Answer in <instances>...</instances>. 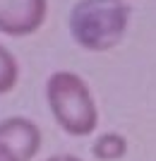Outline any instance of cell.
Returning a JSON list of instances; mask_svg holds the SVG:
<instances>
[{
  "mask_svg": "<svg viewBox=\"0 0 156 161\" xmlns=\"http://www.w3.org/2000/svg\"><path fill=\"white\" fill-rule=\"evenodd\" d=\"M130 5L122 0H79L70 12V34L84 51L103 53L127 34Z\"/></svg>",
  "mask_w": 156,
  "mask_h": 161,
  "instance_id": "obj_1",
  "label": "cell"
},
{
  "mask_svg": "<svg viewBox=\"0 0 156 161\" xmlns=\"http://www.w3.org/2000/svg\"><path fill=\"white\" fill-rule=\"evenodd\" d=\"M46 101L58 128L72 137H87L99 125L91 89L77 72L58 70L46 80Z\"/></svg>",
  "mask_w": 156,
  "mask_h": 161,
  "instance_id": "obj_2",
  "label": "cell"
},
{
  "mask_svg": "<svg viewBox=\"0 0 156 161\" xmlns=\"http://www.w3.org/2000/svg\"><path fill=\"white\" fill-rule=\"evenodd\" d=\"M48 14V0H0V34L29 36L36 34Z\"/></svg>",
  "mask_w": 156,
  "mask_h": 161,
  "instance_id": "obj_3",
  "label": "cell"
},
{
  "mask_svg": "<svg viewBox=\"0 0 156 161\" xmlns=\"http://www.w3.org/2000/svg\"><path fill=\"white\" fill-rule=\"evenodd\" d=\"M41 130L36 123L22 115H12L0 120V144H5L17 161H31L41 149Z\"/></svg>",
  "mask_w": 156,
  "mask_h": 161,
  "instance_id": "obj_4",
  "label": "cell"
},
{
  "mask_svg": "<svg viewBox=\"0 0 156 161\" xmlns=\"http://www.w3.org/2000/svg\"><path fill=\"white\" fill-rule=\"evenodd\" d=\"M91 154L99 161H118L127 154V140L120 132H103L94 140Z\"/></svg>",
  "mask_w": 156,
  "mask_h": 161,
  "instance_id": "obj_5",
  "label": "cell"
},
{
  "mask_svg": "<svg viewBox=\"0 0 156 161\" xmlns=\"http://www.w3.org/2000/svg\"><path fill=\"white\" fill-rule=\"evenodd\" d=\"M17 77H19V65H17V58H14L5 46H0V96L12 92L14 84H17Z\"/></svg>",
  "mask_w": 156,
  "mask_h": 161,
  "instance_id": "obj_6",
  "label": "cell"
},
{
  "mask_svg": "<svg viewBox=\"0 0 156 161\" xmlns=\"http://www.w3.org/2000/svg\"><path fill=\"white\" fill-rule=\"evenodd\" d=\"M0 161H17V156H14L5 144H0Z\"/></svg>",
  "mask_w": 156,
  "mask_h": 161,
  "instance_id": "obj_7",
  "label": "cell"
},
{
  "mask_svg": "<svg viewBox=\"0 0 156 161\" xmlns=\"http://www.w3.org/2000/svg\"><path fill=\"white\" fill-rule=\"evenodd\" d=\"M46 161H82V159H77V156H72V154H58V156H51V159H46Z\"/></svg>",
  "mask_w": 156,
  "mask_h": 161,
  "instance_id": "obj_8",
  "label": "cell"
}]
</instances>
